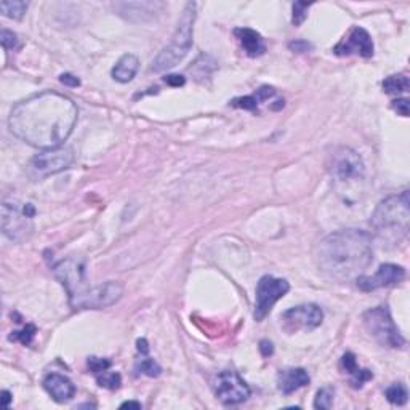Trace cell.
Here are the masks:
<instances>
[{"mask_svg": "<svg viewBox=\"0 0 410 410\" xmlns=\"http://www.w3.org/2000/svg\"><path fill=\"white\" fill-rule=\"evenodd\" d=\"M77 106L69 96L56 91H42L13 106L8 128L29 146L60 148L69 138L77 122Z\"/></svg>", "mask_w": 410, "mask_h": 410, "instance_id": "obj_1", "label": "cell"}, {"mask_svg": "<svg viewBox=\"0 0 410 410\" xmlns=\"http://www.w3.org/2000/svg\"><path fill=\"white\" fill-rule=\"evenodd\" d=\"M372 260V238L363 229L335 231L326 236L316 249L317 266L327 277L339 282L363 276Z\"/></svg>", "mask_w": 410, "mask_h": 410, "instance_id": "obj_2", "label": "cell"}, {"mask_svg": "<svg viewBox=\"0 0 410 410\" xmlns=\"http://www.w3.org/2000/svg\"><path fill=\"white\" fill-rule=\"evenodd\" d=\"M53 274L65 287L69 305L74 310H103L115 305L122 298L124 287L119 282L108 281L90 287L85 279V264L80 258L61 260L53 266Z\"/></svg>", "mask_w": 410, "mask_h": 410, "instance_id": "obj_3", "label": "cell"}, {"mask_svg": "<svg viewBox=\"0 0 410 410\" xmlns=\"http://www.w3.org/2000/svg\"><path fill=\"white\" fill-rule=\"evenodd\" d=\"M196 8L197 5L194 2L186 3L180 19H178V26L175 32H173L170 43H168V45L156 56V60L152 61L151 69L154 72H163L172 69L178 62L185 60V56L190 53L192 47V31H194Z\"/></svg>", "mask_w": 410, "mask_h": 410, "instance_id": "obj_4", "label": "cell"}, {"mask_svg": "<svg viewBox=\"0 0 410 410\" xmlns=\"http://www.w3.org/2000/svg\"><path fill=\"white\" fill-rule=\"evenodd\" d=\"M370 223L378 234H394L398 236V240L406 238L410 223L409 191L389 196L380 202L374 210Z\"/></svg>", "mask_w": 410, "mask_h": 410, "instance_id": "obj_5", "label": "cell"}, {"mask_svg": "<svg viewBox=\"0 0 410 410\" xmlns=\"http://www.w3.org/2000/svg\"><path fill=\"white\" fill-rule=\"evenodd\" d=\"M36 209L32 204L18 201H3L2 204V233L13 242H23L31 238L34 231Z\"/></svg>", "mask_w": 410, "mask_h": 410, "instance_id": "obj_6", "label": "cell"}, {"mask_svg": "<svg viewBox=\"0 0 410 410\" xmlns=\"http://www.w3.org/2000/svg\"><path fill=\"white\" fill-rule=\"evenodd\" d=\"M363 322L369 335L382 346H387V348H402V346H406V339L394 324L388 306H377L365 311Z\"/></svg>", "mask_w": 410, "mask_h": 410, "instance_id": "obj_7", "label": "cell"}, {"mask_svg": "<svg viewBox=\"0 0 410 410\" xmlns=\"http://www.w3.org/2000/svg\"><path fill=\"white\" fill-rule=\"evenodd\" d=\"M291 291V284L286 279H277L274 276H263L258 281L257 286V300H255V321H263L273 306L281 300L282 297L287 295Z\"/></svg>", "mask_w": 410, "mask_h": 410, "instance_id": "obj_8", "label": "cell"}, {"mask_svg": "<svg viewBox=\"0 0 410 410\" xmlns=\"http://www.w3.org/2000/svg\"><path fill=\"white\" fill-rule=\"evenodd\" d=\"M249 385L236 370H223L215 380V396L225 406H236L245 402L250 398Z\"/></svg>", "mask_w": 410, "mask_h": 410, "instance_id": "obj_9", "label": "cell"}, {"mask_svg": "<svg viewBox=\"0 0 410 410\" xmlns=\"http://www.w3.org/2000/svg\"><path fill=\"white\" fill-rule=\"evenodd\" d=\"M74 163V151L71 148L45 149L31 161V168L38 176H48L62 172Z\"/></svg>", "mask_w": 410, "mask_h": 410, "instance_id": "obj_10", "label": "cell"}, {"mask_svg": "<svg viewBox=\"0 0 410 410\" xmlns=\"http://www.w3.org/2000/svg\"><path fill=\"white\" fill-rule=\"evenodd\" d=\"M284 322V329L287 332H297V330H312L317 329L322 324L324 319V312L315 303L310 305H300L284 312L281 316Z\"/></svg>", "mask_w": 410, "mask_h": 410, "instance_id": "obj_11", "label": "cell"}, {"mask_svg": "<svg viewBox=\"0 0 410 410\" xmlns=\"http://www.w3.org/2000/svg\"><path fill=\"white\" fill-rule=\"evenodd\" d=\"M334 53L339 56L358 55L363 58L374 56V42L370 34L364 27L356 26L350 31L343 41L334 47Z\"/></svg>", "mask_w": 410, "mask_h": 410, "instance_id": "obj_12", "label": "cell"}, {"mask_svg": "<svg viewBox=\"0 0 410 410\" xmlns=\"http://www.w3.org/2000/svg\"><path fill=\"white\" fill-rule=\"evenodd\" d=\"M404 279H406V269L402 266H398V264L387 263L382 264L374 276H359L356 279V282H358V287L361 291L372 292L377 291V288L396 286V284L402 282Z\"/></svg>", "mask_w": 410, "mask_h": 410, "instance_id": "obj_13", "label": "cell"}, {"mask_svg": "<svg viewBox=\"0 0 410 410\" xmlns=\"http://www.w3.org/2000/svg\"><path fill=\"white\" fill-rule=\"evenodd\" d=\"M332 170H334V175L341 181L359 180V178L364 176L363 157L350 148L341 149L335 156Z\"/></svg>", "mask_w": 410, "mask_h": 410, "instance_id": "obj_14", "label": "cell"}, {"mask_svg": "<svg viewBox=\"0 0 410 410\" xmlns=\"http://www.w3.org/2000/svg\"><path fill=\"white\" fill-rule=\"evenodd\" d=\"M163 3L161 2H119L114 3V10L124 18L132 21H146L152 19L156 13H161Z\"/></svg>", "mask_w": 410, "mask_h": 410, "instance_id": "obj_15", "label": "cell"}, {"mask_svg": "<svg viewBox=\"0 0 410 410\" xmlns=\"http://www.w3.org/2000/svg\"><path fill=\"white\" fill-rule=\"evenodd\" d=\"M43 388L56 402H67L76 396V385L60 374H48L43 380Z\"/></svg>", "mask_w": 410, "mask_h": 410, "instance_id": "obj_16", "label": "cell"}, {"mask_svg": "<svg viewBox=\"0 0 410 410\" xmlns=\"http://www.w3.org/2000/svg\"><path fill=\"white\" fill-rule=\"evenodd\" d=\"M310 375H308L305 369H284L277 375V388L282 394L288 396V394L295 393L297 389L306 387L310 383Z\"/></svg>", "mask_w": 410, "mask_h": 410, "instance_id": "obj_17", "label": "cell"}, {"mask_svg": "<svg viewBox=\"0 0 410 410\" xmlns=\"http://www.w3.org/2000/svg\"><path fill=\"white\" fill-rule=\"evenodd\" d=\"M234 36L238 37V41L240 42V45L247 53L249 56L257 58L262 56L264 52H266V45H264L263 37L260 36L257 31L249 27H238L234 29Z\"/></svg>", "mask_w": 410, "mask_h": 410, "instance_id": "obj_18", "label": "cell"}, {"mask_svg": "<svg viewBox=\"0 0 410 410\" xmlns=\"http://www.w3.org/2000/svg\"><path fill=\"white\" fill-rule=\"evenodd\" d=\"M341 369L345 370V374L350 375L351 387L356 389H361L364 387V383L370 382L374 378V374L369 369H361L356 361V356L353 353H345L341 358Z\"/></svg>", "mask_w": 410, "mask_h": 410, "instance_id": "obj_19", "label": "cell"}, {"mask_svg": "<svg viewBox=\"0 0 410 410\" xmlns=\"http://www.w3.org/2000/svg\"><path fill=\"white\" fill-rule=\"evenodd\" d=\"M139 67V60L138 56L132 55H124L117 61V65L113 67V79L120 82V84H127V82L133 80V77L137 76Z\"/></svg>", "mask_w": 410, "mask_h": 410, "instance_id": "obj_20", "label": "cell"}, {"mask_svg": "<svg viewBox=\"0 0 410 410\" xmlns=\"http://www.w3.org/2000/svg\"><path fill=\"white\" fill-rule=\"evenodd\" d=\"M382 85H383V90L387 91V93L399 95V93H406V91H409L410 82H409L407 76L399 74V76H389L388 79L383 80Z\"/></svg>", "mask_w": 410, "mask_h": 410, "instance_id": "obj_21", "label": "cell"}, {"mask_svg": "<svg viewBox=\"0 0 410 410\" xmlns=\"http://www.w3.org/2000/svg\"><path fill=\"white\" fill-rule=\"evenodd\" d=\"M385 396L393 406H404L409 399L407 387L404 383H393L391 387L385 389Z\"/></svg>", "mask_w": 410, "mask_h": 410, "instance_id": "obj_22", "label": "cell"}, {"mask_svg": "<svg viewBox=\"0 0 410 410\" xmlns=\"http://www.w3.org/2000/svg\"><path fill=\"white\" fill-rule=\"evenodd\" d=\"M0 10H2L3 16L19 19L23 18L24 13H26L27 3L21 2V0H13V2H10V0H2V2H0Z\"/></svg>", "mask_w": 410, "mask_h": 410, "instance_id": "obj_23", "label": "cell"}, {"mask_svg": "<svg viewBox=\"0 0 410 410\" xmlns=\"http://www.w3.org/2000/svg\"><path fill=\"white\" fill-rule=\"evenodd\" d=\"M37 334V329L34 324H26L21 330H14L12 332V335L8 337L10 341H19V343L24 346H29L32 343L34 337Z\"/></svg>", "mask_w": 410, "mask_h": 410, "instance_id": "obj_24", "label": "cell"}, {"mask_svg": "<svg viewBox=\"0 0 410 410\" xmlns=\"http://www.w3.org/2000/svg\"><path fill=\"white\" fill-rule=\"evenodd\" d=\"M334 398H335V389L334 388H332V387L321 388L316 394L315 409H321V410L330 409L332 404H334Z\"/></svg>", "mask_w": 410, "mask_h": 410, "instance_id": "obj_25", "label": "cell"}, {"mask_svg": "<svg viewBox=\"0 0 410 410\" xmlns=\"http://www.w3.org/2000/svg\"><path fill=\"white\" fill-rule=\"evenodd\" d=\"M98 380V385L101 388H106V389H119L120 385H122V377H120L119 372H108L106 370L104 374H101L96 377Z\"/></svg>", "mask_w": 410, "mask_h": 410, "instance_id": "obj_26", "label": "cell"}, {"mask_svg": "<svg viewBox=\"0 0 410 410\" xmlns=\"http://www.w3.org/2000/svg\"><path fill=\"white\" fill-rule=\"evenodd\" d=\"M137 370L144 375H148V377H159V375L162 374L161 365H159L154 359L148 358V356H144V359H141L137 364Z\"/></svg>", "mask_w": 410, "mask_h": 410, "instance_id": "obj_27", "label": "cell"}, {"mask_svg": "<svg viewBox=\"0 0 410 410\" xmlns=\"http://www.w3.org/2000/svg\"><path fill=\"white\" fill-rule=\"evenodd\" d=\"M87 364H89V369L90 372L96 375L104 374L106 370H109L111 367V361L109 359H103V358H95V356H91V358H89V361H87Z\"/></svg>", "mask_w": 410, "mask_h": 410, "instance_id": "obj_28", "label": "cell"}, {"mask_svg": "<svg viewBox=\"0 0 410 410\" xmlns=\"http://www.w3.org/2000/svg\"><path fill=\"white\" fill-rule=\"evenodd\" d=\"M258 98L255 95H250V96H240V98H234L231 101V106L233 108H240V109H245V111H255L258 106Z\"/></svg>", "mask_w": 410, "mask_h": 410, "instance_id": "obj_29", "label": "cell"}, {"mask_svg": "<svg viewBox=\"0 0 410 410\" xmlns=\"http://www.w3.org/2000/svg\"><path fill=\"white\" fill-rule=\"evenodd\" d=\"M312 3H305V2H295L293 3V18L292 21L295 26H300L305 21L308 16V8L311 7Z\"/></svg>", "mask_w": 410, "mask_h": 410, "instance_id": "obj_30", "label": "cell"}, {"mask_svg": "<svg viewBox=\"0 0 410 410\" xmlns=\"http://www.w3.org/2000/svg\"><path fill=\"white\" fill-rule=\"evenodd\" d=\"M0 42H2V47L5 50H14V48L19 47V38L14 32L8 31V29H2V37H0Z\"/></svg>", "mask_w": 410, "mask_h": 410, "instance_id": "obj_31", "label": "cell"}, {"mask_svg": "<svg viewBox=\"0 0 410 410\" xmlns=\"http://www.w3.org/2000/svg\"><path fill=\"white\" fill-rule=\"evenodd\" d=\"M393 109L396 111L398 114H401L402 117H407L409 115V100H394L393 101Z\"/></svg>", "mask_w": 410, "mask_h": 410, "instance_id": "obj_32", "label": "cell"}, {"mask_svg": "<svg viewBox=\"0 0 410 410\" xmlns=\"http://www.w3.org/2000/svg\"><path fill=\"white\" fill-rule=\"evenodd\" d=\"M60 82L62 85H66V87H72V89H76V87H79L80 85V79L79 77H76V76H72V74H61L60 76Z\"/></svg>", "mask_w": 410, "mask_h": 410, "instance_id": "obj_33", "label": "cell"}, {"mask_svg": "<svg viewBox=\"0 0 410 410\" xmlns=\"http://www.w3.org/2000/svg\"><path fill=\"white\" fill-rule=\"evenodd\" d=\"M166 82L167 85H172V87H181L185 85L186 79L183 76H178V74H172V76H167L166 77Z\"/></svg>", "mask_w": 410, "mask_h": 410, "instance_id": "obj_34", "label": "cell"}, {"mask_svg": "<svg viewBox=\"0 0 410 410\" xmlns=\"http://www.w3.org/2000/svg\"><path fill=\"white\" fill-rule=\"evenodd\" d=\"M260 351H262L264 358H268V356H271L274 353V346L269 340H262L260 341Z\"/></svg>", "mask_w": 410, "mask_h": 410, "instance_id": "obj_35", "label": "cell"}, {"mask_svg": "<svg viewBox=\"0 0 410 410\" xmlns=\"http://www.w3.org/2000/svg\"><path fill=\"white\" fill-rule=\"evenodd\" d=\"M288 47L295 52H308L311 48V43H308L305 41H297V42H291Z\"/></svg>", "mask_w": 410, "mask_h": 410, "instance_id": "obj_36", "label": "cell"}, {"mask_svg": "<svg viewBox=\"0 0 410 410\" xmlns=\"http://www.w3.org/2000/svg\"><path fill=\"white\" fill-rule=\"evenodd\" d=\"M137 350H138V353H141V356L149 354V345H148L146 339H139L137 341Z\"/></svg>", "mask_w": 410, "mask_h": 410, "instance_id": "obj_37", "label": "cell"}, {"mask_svg": "<svg viewBox=\"0 0 410 410\" xmlns=\"http://www.w3.org/2000/svg\"><path fill=\"white\" fill-rule=\"evenodd\" d=\"M120 409H141V404L139 402H135V401H127L124 404H120Z\"/></svg>", "mask_w": 410, "mask_h": 410, "instance_id": "obj_38", "label": "cell"}, {"mask_svg": "<svg viewBox=\"0 0 410 410\" xmlns=\"http://www.w3.org/2000/svg\"><path fill=\"white\" fill-rule=\"evenodd\" d=\"M2 402H3V407H8L10 406V401H12V394H10V391H3L2 393Z\"/></svg>", "mask_w": 410, "mask_h": 410, "instance_id": "obj_39", "label": "cell"}]
</instances>
